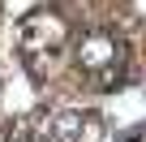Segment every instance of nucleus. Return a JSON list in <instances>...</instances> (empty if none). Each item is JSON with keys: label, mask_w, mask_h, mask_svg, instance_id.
I'll return each mask as SVG.
<instances>
[{"label": "nucleus", "mask_w": 146, "mask_h": 142, "mask_svg": "<svg viewBox=\"0 0 146 142\" xmlns=\"http://www.w3.org/2000/svg\"><path fill=\"white\" fill-rule=\"evenodd\" d=\"M78 65L86 69L90 78L108 82L116 69H120V39L108 35V30H86L82 43H78Z\"/></svg>", "instance_id": "1"}, {"label": "nucleus", "mask_w": 146, "mask_h": 142, "mask_svg": "<svg viewBox=\"0 0 146 142\" xmlns=\"http://www.w3.org/2000/svg\"><path fill=\"white\" fill-rule=\"evenodd\" d=\"M47 138L52 142H95L99 138V121L86 112H60L47 121Z\"/></svg>", "instance_id": "2"}]
</instances>
